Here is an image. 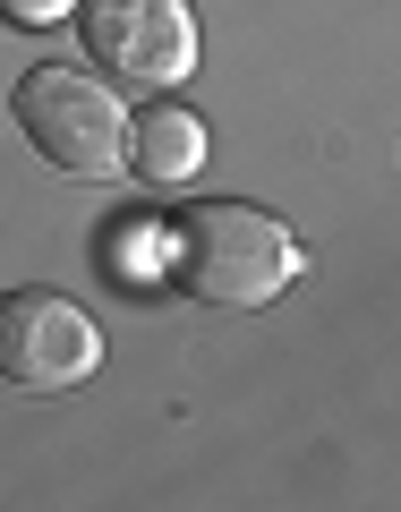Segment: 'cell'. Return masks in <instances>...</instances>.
Masks as SVG:
<instances>
[{"mask_svg": "<svg viewBox=\"0 0 401 512\" xmlns=\"http://www.w3.org/2000/svg\"><path fill=\"white\" fill-rule=\"evenodd\" d=\"M77 0H0V26H18V35H43V26H69Z\"/></svg>", "mask_w": 401, "mask_h": 512, "instance_id": "obj_6", "label": "cell"}, {"mask_svg": "<svg viewBox=\"0 0 401 512\" xmlns=\"http://www.w3.org/2000/svg\"><path fill=\"white\" fill-rule=\"evenodd\" d=\"M77 43L111 86H180L197 69L188 0H77Z\"/></svg>", "mask_w": 401, "mask_h": 512, "instance_id": "obj_4", "label": "cell"}, {"mask_svg": "<svg viewBox=\"0 0 401 512\" xmlns=\"http://www.w3.org/2000/svg\"><path fill=\"white\" fill-rule=\"evenodd\" d=\"M197 163H205V120L188 103H146V120H128V171L180 188L197 180Z\"/></svg>", "mask_w": 401, "mask_h": 512, "instance_id": "obj_5", "label": "cell"}, {"mask_svg": "<svg viewBox=\"0 0 401 512\" xmlns=\"http://www.w3.org/2000/svg\"><path fill=\"white\" fill-rule=\"evenodd\" d=\"M9 111H18L26 146L52 171H69V180H111V171H128V111H120V94L94 69H77V60L26 69L18 94H9Z\"/></svg>", "mask_w": 401, "mask_h": 512, "instance_id": "obj_2", "label": "cell"}, {"mask_svg": "<svg viewBox=\"0 0 401 512\" xmlns=\"http://www.w3.org/2000/svg\"><path fill=\"white\" fill-rule=\"evenodd\" d=\"M299 239L282 231L265 205H239V197H214V205H188L171 222V274H180L188 299L205 308H274L282 291L299 282Z\"/></svg>", "mask_w": 401, "mask_h": 512, "instance_id": "obj_1", "label": "cell"}, {"mask_svg": "<svg viewBox=\"0 0 401 512\" xmlns=\"http://www.w3.org/2000/svg\"><path fill=\"white\" fill-rule=\"evenodd\" d=\"M103 367V333L69 291H0V384L18 393H77Z\"/></svg>", "mask_w": 401, "mask_h": 512, "instance_id": "obj_3", "label": "cell"}]
</instances>
